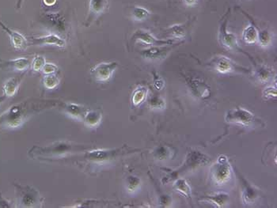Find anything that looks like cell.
<instances>
[{"label":"cell","instance_id":"6da1fadb","mask_svg":"<svg viewBox=\"0 0 277 208\" xmlns=\"http://www.w3.org/2000/svg\"><path fill=\"white\" fill-rule=\"evenodd\" d=\"M53 106V103L49 101L45 102L26 101L15 105L0 116V126L10 129L18 128L35 112L45 110L46 108L52 107Z\"/></svg>","mask_w":277,"mask_h":208},{"label":"cell","instance_id":"7a4b0ae2","mask_svg":"<svg viewBox=\"0 0 277 208\" xmlns=\"http://www.w3.org/2000/svg\"><path fill=\"white\" fill-rule=\"evenodd\" d=\"M86 148L66 141H57L51 144L49 146L38 147L35 146L29 151V155L33 158H59L64 155H69L72 153L78 151H85Z\"/></svg>","mask_w":277,"mask_h":208},{"label":"cell","instance_id":"3957f363","mask_svg":"<svg viewBox=\"0 0 277 208\" xmlns=\"http://www.w3.org/2000/svg\"><path fill=\"white\" fill-rule=\"evenodd\" d=\"M230 9H229L225 14L222 17L221 22H220V28H219L218 39L219 42L223 47L229 50L234 51V52H241L249 57V60L256 65L254 59L249 53L243 51L241 48L239 47L238 43L237 37L234 33L227 31V26L228 23V17L230 15Z\"/></svg>","mask_w":277,"mask_h":208},{"label":"cell","instance_id":"277c9868","mask_svg":"<svg viewBox=\"0 0 277 208\" xmlns=\"http://www.w3.org/2000/svg\"><path fill=\"white\" fill-rule=\"evenodd\" d=\"M140 150L133 149L128 147H122V148H116V149H97L86 153L84 158L94 163H104V162L114 160L115 158L125 154L136 152Z\"/></svg>","mask_w":277,"mask_h":208},{"label":"cell","instance_id":"5b68a950","mask_svg":"<svg viewBox=\"0 0 277 208\" xmlns=\"http://www.w3.org/2000/svg\"><path fill=\"white\" fill-rule=\"evenodd\" d=\"M232 169L228 158L225 155H220L216 163L211 169V177L217 185H224L231 178Z\"/></svg>","mask_w":277,"mask_h":208},{"label":"cell","instance_id":"8992f818","mask_svg":"<svg viewBox=\"0 0 277 208\" xmlns=\"http://www.w3.org/2000/svg\"><path fill=\"white\" fill-rule=\"evenodd\" d=\"M41 22L45 27L55 32V33L63 34L68 30V20L64 14L59 12L44 13L41 17Z\"/></svg>","mask_w":277,"mask_h":208},{"label":"cell","instance_id":"52a82bcc","mask_svg":"<svg viewBox=\"0 0 277 208\" xmlns=\"http://www.w3.org/2000/svg\"><path fill=\"white\" fill-rule=\"evenodd\" d=\"M209 65L212 67L217 72L221 74L233 73V72L249 74L250 72L248 68L240 66L232 59L226 56H219L214 57L210 61Z\"/></svg>","mask_w":277,"mask_h":208},{"label":"cell","instance_id":"ba28073f","mask_svg":"<svg viewBox=\"0 0 277 208\" xmlns=\"http://www.w3.org/2000/svg\"><path fill=\"white\" fill-rule=\"evenodd\" d=\"M225 120L228 123H236L245 127L252 126L258 121L251 112L241 107L234 108L229 110L226 114Z\"/></svg>","mask_w":277,"mask_h":208},{"label":"cell","instance_id":"9c48e42d","mask_svg":"<svg viewBox=\"0 0 277 208\" xmlns=\"http://www.w3.org/2000/svg\"><path fill=\"white\" fill-rule=\"evenodd\" d=\"M118 68V63H101L91 70V75L97 82H106Z\"/></svg>","mask_w":277,"mask_h":208},{"label":"cell","instance_id":"30bf717a","mask_svg":"<svg viewBox=\"0 0 277 208\" xmlns=\"http://www.w3.org/2000/svg\"><path fill=\"white\" fill-rule=\"evenodd\" d=\"M132 40L141 41L146 45L151 46H163V45H175V39H167V40H159L151 34L150 32L144 30H138L134 33Z\"/></svg>","mask_w":277,"mask_h":208},{"label":"cell","instance_id":"8fae6325","mask_svg":"<svg viewBox=\"0 0 277 208\" xmlns=\"http://www.w3.org/2000/svg\"><path fill=\"white\" fill-rule=\"evenodd\" d=\"M186 82L194 96L201 99L208 98L211 95V88L203 80L186 77Z\"/></svg>","mask_w":277,"mask_h":208},{"label":"cell","instance_id":"7c38bea8","mask_svg":"<svg viewBox=\"0 0 277 208\" xmlns=\"http://www.w3.org/2000/svg\"><path fill=\"white\" fill-rule=\"evenodd\" d=\"M109 7L108 0H90L89 4V12L86 20V26H89L97 17L106 12Z\"/></svg>","mask_w":277,"mask_h":208},{"label":"cell","instance_id":"4fadbf2b","mask_svg":"<svg viewBox=\"0 0 277 208\" xmlns=\"http://www.w3.org/2000/svg\"><path fill=\"white\" fill-rule=\"evenodd\" d=\"M210 161L209 158L202 153L199 151H193L189 153L187 158H186V163L184 164L183 169H181L179 171H176L173 173V176H176L181 171H186V170L195 169L196 167H201L202 165H205Z\"/></svg>","mask_w":277,"mask_h":208},{"label":"cell","instance_id":"5bb4252c","mask_svg":"<svg viewBox=\"0 0 277 208\" xmlns=\"http://www.w3.org/2000/svg\"><path fill=\"white\" fill-rule=\"evenodd\" d=\"M171 50L172 47H170V45L152 46L149 49L141 51V55L144 59L147 60H160L164 59Z\"/></svg>","mask_w":277,"mask_h":208},{"label":"cell","instance_id":"9a60e30c","mask_svg":"<svg viewBox=\"0 0 277 208\" xmlns=\"http://www.w3.org/2000/svg\"><path fill=\"white\" fill-rule=\"evenodd\" d=\"M0 26L8 34L11 39V45L14 49L17 50H25L29 46L27 39L21 33L11 30L1 21H0Z\"/></svg>","mask_w":277,"mask_h":208},{"label":"cell","instance_id":"2e32d148","mask_svg":"<svg viewBox=\"0 0 277 208\" xmlns=\"http://www.w3.org/2000/svg\"><path fill=\"white\" fill-rule=\"evenodd\" d=\"M30 45H36V46H45V45H53L59 48H64L66 46V40L59 35L55 33H50L40 37L32 38Z\"/></svg>","mask_w":277,"mask_h":208},{"label":"cell","instance_id":"e0dca14e","mask_svg":"<svg viewBox=\"0 0 277 208\" xmlns=\"http://www.w3.org/2000/svg\"><path fill=\"white\" fill-rule=\"evenodd\" d=\"M192 23V20H189L186 23L173 25V26H170L166 30V33L170 37H173L175 40L176 39L185 38L186 35L188 34V32H189Z\"/></svg>","mask_w":277,"mask_h":208},{"label":"cell","instance_id":"ac0fdd59","mask_svg":"<svg viewBox=\"0 0 277 208\" xmlns=\"http://www.w3.org/2000/svg\"><path fill=\"white\" fill-rule=\"evenodd\" d=\"M30 59L26 57H20L17 59H11V60L4 61L0 64V68L11 69L14 71H26L30 68Z\"/></svg>","mask_w":277,"mask_h":208},{"label":"cell","instance_id":"d6986e66","mask_svg":"<svg viewBox=\"0 0 277 208\" xmlns=\"http://www.w3.org/2000/svg\"><path fill=\"white\" fill-rule=\"evenodd\" d=\"M240 180L244 184V189L243 192V200L246 204H253L258 198L260 197V193L258 189H255L251 184L245 180L243 177H240Z\"/></svg>","mask_w":277,"mask_h":208},{"label":"cell","instance_id":"ffe728a7","mask_svg":"<svg viewBox=\"0 0 277 208\" xmlns=\"http://www.w3.org/2000/svg\"><path fill=\"white\" fill-rule=\"evenodd\" d=\"M62 109L67 114L80 120H83L86 113L88 111L87 108L73 103H64L62 105Z\"/></svg>","mask_w":277,"mask_h":208},{"label":"cell","instance_id":"44dd1931","mask_svg":"<svg viewBox=\"0 0 277 208\" xmlns=\"http://www.w3.org/2000/svg\"><path fill=\"white\" fill-rule=\"evenodd\" d=\"M23 75L19 77H12L6 81L4 84V94L5 97H12L15 95L20 84H21Z\"/></svg>","mask_w":277,"mask_h":208},{"label":"cell","instance_id":"7402d4cb","mask_svg":"<svg viewBox=\"0 0 277 208\" xmlns=\"http://www.w3.org/2000/svg\"><path fill=\"white\" fill-rule=\"evenodd\" d=\"M255 66H256V70H255L256 77L262 84L269 82L273 78V70L269 66L262 65H255Z\"/></svg>","mask_w":277,"mask_h":208},{"label":"cell","instance_id":"603a6c76","mask_svg":"<svg viewBox=\"0 0 277 208\" xmlns=\"http://www.w3.org/2000/svg\"><path fill=\"white\" fill-rule=\"evenodd\" d=\"M202 201L209 202L216 207H223L229 201V195L225 193H219L211 196H205L201 199Z\"/></svg>","mask_w":277,"mask_h":208},{"label":"cell","instance_id":"cb8c5ba5","mask_svg":"<svg viewBox=\"0 0 277 208\" xmlns=\"http://www.w3.org/2000/svg\"><path fill=\"white\" fill-rule=\"evenodd\" d=\"M103 113L99 110H88L83 117V120L87 126L90 128L97 126L102 121Z\"/></svg>","mask_w":277,"mask_h":208},{"label":"cell","instance_id":"d4e9b609","mask_svg":"<svg viewBox=\"0 0 277 208\" xmlns=\"http://www.w3.org/2000/svg\"><path fill=\"white\" fill-rule=\"evenodd\" d=\"M251 24L248 26L243 33V39L246 44L252 45L258 41V30L255 25L253 24L252 20L250 19Z\"/></svg>","mask_w":277,"mask_h":208},{"label":"cell","instance_id":"484cf974","mask_svg":"<svg viewBox=\"0 0 277 208\" xmlns=\"http://www.w3.org/2000/svg\"><path fill=\"white\" fill-rule=\"evenodd\" d=\"M21 203L25 206H31L37 202V193L28 188L21 192Z\"/></svg>","mask_w":277,"mask_h":208},{"label":"cell","instance_id":"4316f807","mask_svg":"<svg viewBox=\"0 0 277 208\" xmlns=\"http://www.w3.org/2000/svg\"><path fill=\"white\" fill-rule=\"evenodd\" d=\"M173 189L187 198L192 197V189L186 179L179 178L173 184Z\"/></svg>","mask_w":277,"mask_h":208},{"label":"cell","instance_id":"83f0119b","mask_svg":"<svg viewBox=\"0 0 277 208\" xmlns=\"http://www.w3.org/2000/svg\"><path fill=\"white\" fill-rule=\"evenodd\" d=\"M147 94H148V89L147 87H143V86L137 87L132 93V105L134 106H138L142 104L147 98Z\"/></svg>","mask_w":277,"mask_h":208},{"label":"cell","instance_id":"f1b7e54d","mask_svg":"<svg viewBox=\"0 0 277 208\" xmlns=\"http://www.w3.org/2000/svg\"><path fill=\"white\" fill-rule=\"evenodd\" d=\"M131 15H132V18L135 21L143 22L144 20L147 19L150 17L151 12L147 8H145V7L135 6V7L132 8Z\"/></svg>","mask_w":277,"mask_h":208},{"label":"cell","instance_id":"f546056e","mask_svg":"<svg viewBox=\"0 0 277 208\" xmlns=\"http://www.w3.org/2000/svg\"><path fill=\"white\" fill-rule=\"evenodd\" d=\"M261 46L264 48L269 47L272 42V35L269 30H263L258 31V38Z\"/></svg>","mask_w":277,"mask_h":208},{"label":"cell","instance_id":"4dcf8cb0","mask_svg":"<svg viewBox=\"0 0 277 208\" xmlns=\"http://www.w3.org/2000/svg\"><path fill=\"white\" fill-rule=\"evenodd\" d=\"M60 84V78L55 74L46 75L43 78V84L45 88L49 90H53L57 87Z\"/></svg>","mask_w":277,"mask_h":208},{"label":"cell","instance_id":"1f68e13d","mask_svg":"<svg viewBox=\"0 0 277 208\" xmlns=\"http://www.w3.org/2000/svg\"><path fill=\"white\" fill-rule=\"evenodd\" d=\"M127 189L130 193H134L140 188L141 184V179L135 176H130L127 178Z\"/></svg>","mask_w":277,"mask_h":208},{"label":"cell","instance_id":"d6a6232c","mask_svg":"<svg viewBox=\"0 0 277 208\" xmlns=\"http://www.w3.org/2000/svg\"><path fill=\"white\" fill-rule=\"evenodd\" d=\"M149 106L153 110H163L166 107V101L163 97L154 96L150 99Z\"/></svg>","mask_w":277,"mask_h":208},{"label":"cell","instance_id":"836d02e7","mask_svg":"<svg viewBox=\"0 0 277 208\" xmlns=\"http://www.w3.org/2000/svg\"><path fill=\"white\" fill-rule=\"evenodd\" d=\"M45 64H46V60H45V58L44 56H35L31 64L32 69L34 71H36V72H38V71H42Z\"/></svg>","mask_w":277,"mask_h":208},{"label":"cell","instance_id":"e575fe53","mask_svg":"<svg viewBox=\"0 0 277 208\" xmlns=\"http://www.w3.org/2000/svg\"><path fill=\"white\" fill-rule=\"evenodd\" d=\"M152 75L154 88L158 90H163L166 86L164 79L156 71H153Z\"/></svg>","mask_w":277,"mask_h":208},{"label":"cell","instance_id":"d590c367","mask_svg":"<svg viewBox=\"0 0 277 208\" xmlns=\"http://www.w3.org/2000/svg\"><path fill=\"white\" fill-rule=\"evenodd\" d=\"M58 71V67L56 65L52 64V63H46L44 65L42 71L45 75H51V74H55V72Z\"/></svg>","mask_w":277,"mask_h":208},{"label":"cell","instance_id":"8d00e7d4","mask_svg":"<svg viewBox=\"0 0 277 208\" xmlns=\"http://www.w3.org/2000/svg\"><path fill=\"white\" fill-rule=\"evenodd\" d=\"M154 153L155 158H159L160 160H163L166 158V157L168 156L169 153L170 152H169L168 148L161 147V148H157Z\"/></svg>","mask_w":277,"mask_h":208},{"label":"cell","instance_id":"74e56055","mask_svg":"<svg viewBox=\"0 0 277 208\" xmlns=\"http://www.w3.org/2000/svg\"><path fill=\"white\" fill-rule=\"evenodd\" d=\"M276 87H268L263 90V97L266 99L276 97Z\"/></svg>","mask_w":277,"mask_h":208},{"label":"cell","instance_id":"f35d334b","mask_svg":"<svg viewBox=\"0 0 277 208\" xmlns=\"http://www.w3.org/2000/svg\"><path fill=\"white\" fill-rule=\"evenodd\" d=\"M170 202V199L169 198V196H162L160 198V203H161L162 206H165L166 204H169Z\"/></svg>","mask_w":277,"mask_h":208},{"label":"cell","instance_id":"ab89813d","mask_svg":"<svg viewBox=\"0 0 277 208\" xmlns=\"http://www.w3.org/2000/svg\"><path fill=\"white\" fill-rule=\"evenodd\" d=\"M182 1L188 7H194V6H196L198 4L199 0H182Z\"/></svg>","mask_w":277,"mask_h":208},{"label":"cell","instance_id":"60d3db41","mask_svg":"<svg viewBox=\"0 0 277 208\" xmlns=\"http://www.w3.org/2000/svg\"><path fill=\"white\" fill-rule=\"evenodd\" d=\"M57 2V0H43L44 4L48 7H52V6L55 5Z\"/></svg>","mask_w":277,"mask_h":208},{"label":"cell","instance_id":"b9f144b4","mask_svg":"<svg viewBox=\"0 0 277 208\" xmlns=\"http://www.w3.org/2000/svg\"><path fill=\"white\" fill-rule=\"evenodd\" d=\"M23 2H24V0H17V4H16V7H17V9L21 8L22 6H23Z\"/></svg>","mask_w":277,"mask_h":208}]
</instances>
